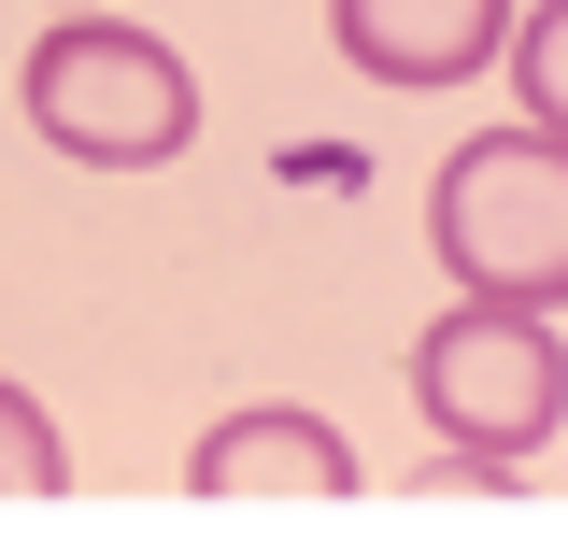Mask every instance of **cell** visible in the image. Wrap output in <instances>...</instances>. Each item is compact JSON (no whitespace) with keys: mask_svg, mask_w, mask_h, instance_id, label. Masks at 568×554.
<instances>
[{"mask_svg":"<svg viewBox=\"0 0 568 554\" xmlns=\"http://www.w3.org/2000/svg\"><path fill=\"white\" fill-rule=\"evenodd\" d=\"M0 497H71V441L29 384H0Z\"/></svg>","mask_w":568,"mask_h":554,"instance_id":"52a82bcc","label":"cell"},{"mask_svg":"<svg viewBox=\"0 0 568 554\" xmlns=\"http://www.w3.org/2000/svg\"><path fill=\"white\" fill-rule=\"evenodd\" d=\"M413 413L484 455V470H526L568 426V342L555 313H497V299H455L440 328H413Z\"/></svg>","mask_w":568,"mask_h":554,"instance_id":"3957f363","label":"cell"},{"mask_svg":"<svg viewBox=\"0 0 568 554\" xmlns=\"http://www.w3.org/2000/svg\"><path fill=\"white\" fill-rule=\"evenodd\" d=\"M14 100H29V129L58 142V157H85V171H171V157L200 142V71L171 58L156 29H129V14L43 29Z\"/></svg>","mask_w":568,"mask_h":554,"instance_id":"7a4b0ae2","label":"cell"},{"mask_svg":"<svg viewBox=\"0 0 568 554\" xmlns=\"http://www.w3.org/2000/svg\"><path fill=\"white\" fill-rule=\"evenodd\" d=\"M355 441L327 413H213L185 455V497H355Z\"/></svg>","mask_w":568,"mask_h":554,"instance_id":"5b68a950","label":"cell"},{"mask_svg":"<svg viewBox=\"0 0 568 554\" xmlns=\"http://www.w3.org/2000/svg\"><path fill=\"white\" fill-rule=\"evenodd\" d=\"M426 242L455 299H497V313H568V142L540 129H484L440 157L426 185Z\"/></svg>","mask_w":568,"mask_h":554,"instance_id":"6da1fadb","label":"cell"},{"mask_svg":"<svg viewBox=\"0 0 568 554\" xmlns=\"http://www.w3.org/2000/svg\"><path fill=\"white\" fill-rule=\"evenodd\" d=\"M497 58H511V100H526V129H540V142H568V0H540V14H526Z\"/></svg>","mask_w":568,"mask_h":554,"instance_id":"8992f818","label":"cell"},{"mask_svg":"<svg viewBox=\"0 0 568 554\" xmlns=\"http://www.w3.org/2000/svg\"><path fill=\"white\" fill-rule=\"evenodd\" d=\"M327 29H342V58L369 71V85H413V100H440V85L497 71V43H511V0H327Z\"/></svg>","mask_w":568,"mask_h":554,"instance_id":"277c9868","label":"cell"}]
</instances>
